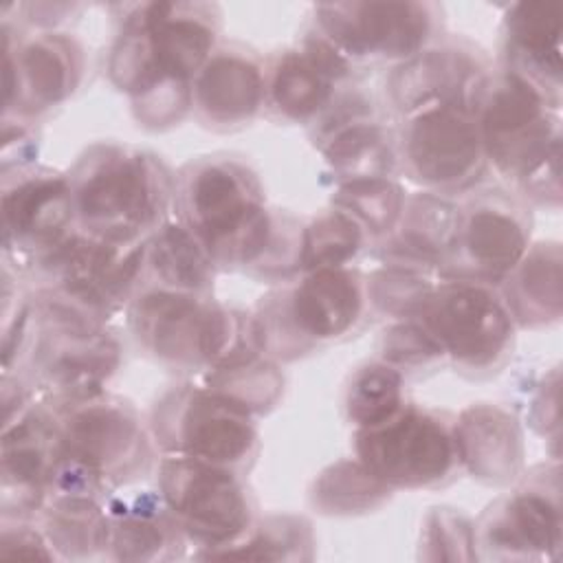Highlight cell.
Masks as SVG:
<instances>
[{"instance_id":"42","label":"cell","mask_w":563,"mask_h":563,"mask_svg":"<svg viewBox=\"0 0 563 563\" xmlns=\"http://www.w3.org/2000/svg\"><path fill=\"white\" fill-rule=\"evenodd\" d=\"M40 132L35 123L20 119H2V172L37 163Z\"/></svg>"},{"instance_id":"13","label":"cell","mask_w":563,"mask_h":563,"mask_svg":"<svg viewBox=\"0 0 563 563\" xmlns=\"http://www.w3.org/2000/svg\"><path fill=\"white\" fill-rule=\"evenodd\" d=\"M156 490L187 543L198 548L196 559L229 548L260 517L246 475L202 460L158 455Z\"/></svg>"},{"instance_id":"40","label":"cell","mask_w":563,"mask_h":563,"mask_svg":"<svg viewBox=\"0 0 563 563\" xmlns=\"http://www.w3.org/2000/svg\"><path fill=\"white\" fill-rule=\"evenodd\" d=\"M378 358L407 374H422L446 365V358L433 336L416 317L391 321L378 345Z\"/></svg>"},{"instance_id":"1","label":"cell","mask_w":563,"mask_h":563,"mask_svg":"<svg viewBox=\"0 0 563 563\" xmlns=\"http://www.w3.org/2000/svg\"><path fill=\"white\" fill-rule=\"evenodd\" d=\"M121 9L108 51L112 86L130 99L134 121L152 132L191 112V84L220 44L222 11L213 2H132Z\"/></svg>"},{"instance_id":"35","label":"cell","mask_w":563,"mask_h":563,"mask_svg":"<svg viewBox=\"0 0 563 563\" xmlns=\"http://www.w3.org/2000/svg\"><path fill=\"white\" fill-rule=\"evenodd\" d=\"M405 402V374L380 358L358 365L343 394V411L354 429L387 420Z\"/></svg>"},{"instance_id":"8","label":"cell","mask_w":563,"mask_h":563,"mask_svg":"<svg viewBox=\"0 0 563 563\" xmlns=\"http://www.w3.org/2000/svg\"><path fill=\"white\" fill-rule=\"evenodd\" d=\"M416 317L440 345L446 365L466 378H488L512 356L517 325L493 284L438 279Z\"/></svg>"},{"instance_id":"10","label":"cell","mask_w":563,"mask_h":563,"mask_svg":"<svg viewBox=\"0 0 563 563\" xmlns=\"http://www.w3.org/2000/svg\"><path fill=\"white\" fill-rule=\"evenodd\" d=\"M354 457L391 490H435L460 473L455 416L405 402L387 420L354 429Z\"/></svg>"},{"instance_id":"30","label":"cell","mask_w":563,"mask_h":563,"mask_svg":"<svg viewBox=\"0 0 563 563\" xmlns=\"http://www.w3.org/2000/svg\"><path fill=\"white\" fill-rule=\"evenodd\" d=\"M561 244H530L519 264L497 286L517 328L537 330L561 319Z\"/></svg>"},{"instance_id":"4","label":"cell","mask_w":563,"mask_h":563,"mask_svg":"<svg viewBox=\"0 0 563 563\" xmlns=\"http://www.w3.org/2000/svg\"><path fill=\"white\" fill-rule=\"evenodd\" d=\"M68 174L77 229L114 242H145L174 209L176 174L128 143L86 147Z\"/></svg>"},{"instance_id":"22","label":"cell","mask_w":563,"mask_h":563,"mask_svg":"<svg viewBox=\"0 0 563 563\" xmlns=\"http://www.w3.org/2000/svg\"><path fill=\"white\" fill-rule=\"evenodd\" d=\"M356 70L306 29L299 44L275 51L264 70V110L284 123L310 125Z\"/></svg>"},{"instance_id":"2","label":"cell","mask_w":563,"mask_h":563,"mask_svg":"<svg viewBox=\"0 0 563 563\" xmlns=\"http://www.w3.org/2000/svg\"><path fill=\"white\" fill-rule=\"evenodd\" d=\"M559 110L534 84L499 64L473 108L488 169L528 207H561Z\"/></svg>"},{"instance_id":"21","label":"cell","mask_w":563,"mask_h":563,"mask_svg":"<svg viewBox=\"0 0 563 563\" xmlns=\"http://www.w3.org/2000/svg\"><path fill=\"white\" fill-rule=\"evenodd\" d=\"M493 66L490 55L471 37L442 33L411 59L389 68L385 97L396 117L433 106L473 110Z\"/></svg>"},{"instance_id":"38","label":"cell","mask_w":563,"mask_h":563,"mask_svg":"<svg viewBox=\"0 0 563 563\" xmlns=\"http://www.w3.org/2000/svg\"><path fill=\"white\" fill-rule=\"evenodd\" d=\"M433 284L429 275L380 264L365 277L367 308L394 321L411 317Z\"/></svg>"},{"instance_id":"26","label":"cell","mask_w":563,"mask_h":563,"mask_svg":"<svg viewBox=\"0 0 563 563\" xmlns=\"http://www.w3.org/2000/svg\"><path fill=\"white\" fill-rule=\"evenodd\" d=\"M462 473L486 486H508L523 473V433L506 409L477 402L455 416Z\"/></svg>"},{"instance_id":"39","label":"cell","mask_w":563,"mask_h":563,"mask_svg":"<svg viewBox=\"0 0 563 563\" xmlns=\"http://www.w3.org/2000/svg\"><path fill=\"white\" fill-rule=\"evenodd\" d=\"M475 523L451 506H433L420 530V559L427 561H473L477 559Z\"/></svg>"},{"instance_id":"15","label":"cell","mask_w":563,"mask_h":563,"mask_svg":"<svg viewBox=\"0 0 563 563\" xmlns=\"http://www.w3.org/2000/svg\"><path fill=\"white\" fill-rule=\"evenodd\" d=\"M455 202V224L438 279L499 286L532 244V207L508 187H475Z\"/></svg>"},{"instance_id":"25","label":"cell","mask_w":563,"mask_h":563,"mask_svg":"<svg viewBox=\"0 0 563 563\" xmlns=\"http://www.w3.org/2000/svg\"><path fill=\"white\" fill-rule=\"evenodd\" d=\"M561 37V4L512 2L506 7L501 18L499 66L528 79L559 106L563 101Z\"/></svg>"},{"instance_id":"29","label":"cell","mask_w":563,"mask_h":563,"mask_svg":"<svg viewBox=\"0 0 563 563\" xmlns=\"http://www.w3.org/2000/svg\"><path fill=\"white\" fill-rule=\"evenodd\" d=\"M216 275V262L178 218L165 220L147 238L141 288L213 297Z\"/></svg>"},{"instance_id":"33","label":"cell","mask_w":563,"mask_h":563,"mask_svg":"<svg viewBox=\"0 0 563 563\" xmlns=\"http://www.w3.org/2000/svg\"><path fill=\"white\" fill-rule=\"evenodd\" d=\"M391 488L372 475L356 457L323 468L310 488V504L328 517H352L378 510L389 501Z\"/></svg>"},{"instance_id":"6","label":"cell","mask_w":563,"mask_h":563,"mask_svg":"<svg viewBox=\"0 0 563 563\" xmlns=\"http://www.w3.org/2000/svg\"><path fill=\"white\" fill-rule=\"evenodd\" d=\"M125 317L150 358L185 374H202L244 347H257L253 317L222 306L216 297L141 288Z\"/></svg>"},{"instance_id":"3","label":"cell","mask_w":563,"mask_h":563,"mask_svg":"<svg viewBox=\"0 0 563 563\" xmlns=\"http://www.w3.org/2000/svg\"><path fill=\"white\" fill-rule=\"evenodd\" d=\"M174 211L218 271L246 275L262 260L275 222L257 172L224 152L189 158L176 172Z\"/></svg>"},{"instance_id":"5","label":"cell","mask_w":563,"mask_h":563,"mask_svg":"<svg viewBox=\"0 0 563 563\" xmlns=\"http://www.w3.org/2000/svg\"><path fill=\"white\" fill-rule=\"evenodd\" d=\"M365 277L354 266L306 271L279 284L253 310L257 347L277 363L297 361L352 334L367 312Z\"/></svg>"},{"instance_id":"12","label":"cell","mask_w":563,"mask_h":563,"mask_svg":"<svg viewBox=\"0 0 563 563\" xmlns=\"http://www.w3.org/2000/svg\"><path fill=\"white\" fill-rule=\"evenodd\" d=\"M147 427L158 455L202 460L242 475L251 473L262 449L255 418L194 380L165 389Z\"/></svg>"},{"instance_id":"31","label":"cell","mask_w":563,"mask_h":563,"mask_svg":"<svg viewBox=\"0 0 563 563\" xmlns=\"http://www.w3.org/2000/svg\"><path fill=\"white\" fill-rule=\"evenodd\" d=\"M198 383L251 418L266 416L284 396L279 363L260 347H244L222 358L205 369Z\"/></svg>"},{"instance_id":"32","label":"cell","mask_w":563,"mask_h":563,"mask_svg":"<svg viewBox=\"0 0 563 563\" xmlns=\"http://www.w3.org/2000/svg\"><path fill=\"white\" fill-rule=\"evenodd\" d=\"M103 504L79 497L46 499L35 519L59 559L86 561L108 554V517Z\"/></svg>"},{"instance_id":"36","label":"cell","mask_w":563,"mask_h":563,"mask_svg":"<svg viewBox=\"0 0 563 563\" xmlns=\"http://www.w3.org/2000/svg\"><path fill=\"white\" fill-rule=\"evenodd\" d=\"M372 238L345 211L321 209L303 222V273L317 268H343L367 249Z\"/></svg>"},{"instance_id":"17","label":"cell","mask_w":563,"mask_h":563,"mask_svg":"<svg viewBox=\"0 0 563 563\" xmlns=\"http://www.w3.org/2000/svg\"><path fill=\"white\" fill-rule=\"evenodd\" d=\"M0 209L4 268L18 277H29L77 231L68 174L37 163L2 172Z\"/></svg>"},{"instance_id":"20","label":"cell","mask_w":563,"mask_h":563,"mask_svg":"<svg viewBox=\"0 0 563 563\" xmlns=\"http://www.w3.org/2000/svg\"><path fill=\"white\" fill-rule=\"evenodd\" d=\"M334 183L389 178L398 172L394 125L372 90L354 81L339 88L325 110L308 125Z\"/></svg>"},{"instance_id":"27","label":"cell","mask_w":563,"mask_h":563,"mask_svg":"<svg viewBox=\"0 0 563 563\" xmlns=\"http://www.w3.org/2000/svg\"><path fill=\"white\" fill-rule=\"evenodd\" d=\"M455 198L416 191L407 194L396 227L376 240V260L383 266L416 271L438 279V268L455 224Z\"/></svg>"},{"instance_id":"37","label":"cell","mask_w":563,"mask_h":563,"mask_svg":"<svg viewBox=\"0 0 563 563\" xmlns=\"http://www.w3.org/2000/svg\"><path fill=\"white\" fill-rule=\"evenodd\" d=\"M405 198L407 194L396 176L361 178L334 183L330 207L352 216L372 240H380L396 227L405 207Z\"/></svg>"},{"instance_id":"41","label":"cell","mask_w":563,"mask_h":563,"mask_svg":"<svg viewBox=\"0 0 563 563\" xmlns=\"http://www.w3.org/2000/svg\"><path fill=\"white\" fill-rule=\"evenodd\" d=\"M0 556L4 559H35L57 561L59 556L51 548L37 519L26 517H2L0 528Z\"/></svg>"},{"instance_id":"18","label":"cell","mask_w":563,"mask_h":563,"mask_svg":"<svg viewBox=\"0 0 563 563\" xmlns=\"http://www.w3.org/2000/svg\"><path fill=\"white\" fill-rule=\"evenodd\" d=\"M4 110L2 119L37 123L66 103L86 75L84 44L64 31H22L2 22Z\"/></svg>"},{"instance_id":"34","label":"cell","mask_w":563,"mask_h":563,"mask_svg":"<svg viewBox=\"0 0 563 563\" xmlns=\"http://www.w3.org/2000/svg\"><path fill=\"white\" fill-rule=\"evenodd\" d=\"M312 523L299 515L257 517L249 532L209 559L235 561H310L314 559Z\"/></svg>"},{"instance_id":"23","label":"cell","mask_w":563,"mask_h":563,"mask_svg":"<svg viewBox=\"0 0 563 563\" xmlns=\"http://www.w3.org/2000/svg\"><path fill=\"white\" fill-rule=\"evenodd\" d=\"M266 59L251 46L220 42L191 84V114L200 125L229 132L249 125L264 110Z\"/></svg>"},{"instance_id":"16","label":"cell","mask_w":563,"mask_h":563,"mask_svg":"<svg viewBox=\"0 0 563 563\" xmlns=\"http://www.w3.org/2000/svg\"><path fill=\"white\" fill-rule=\"evenodd\" d=\"M398 172L422 191L462 196L488 172L475 112L464 106H433L398 117L394 125Z\"/></svg>"},{"instance_id":"24","label":"cell","mask_w":563,"mask_h":563,"mask_svg":"<svg viewBox=\"0 0 563 563\" xmlns=\"http://www.w3.org/2000/svg\"><path fill=\"white\" fill-rule=\"evenodd\" d=\"M57 440L46 405L35 402L24 416L2 424L0 508L2 517L33 519L48 499V477Z\"/></svg>"},{"instance_id":"7","label":"cell","mask_w":563,"mask_h":563,"mask_svg":"<svg viewBox=\"0 0 563 563\" xmlns=\"http://www.w3.org/2000/svg\"><path fill=\"white\" fill-rule=\"evenodd\" d=\"M35 334L24 358L29 385L59 402L103 391L121 365V343L106 328L55 295L35 288Z\"/></svg>"},{"instance_id":"19","label":"cell","mask_w":563,"mask_h":563,"mask_svg":"<svg viewBox=\"0 0 563 563\" xmlns=\"http://www.w3.org/2000/svg\"><path fill=\"white\" fill-rule=\"evenodd\" d=\"M561 468L539 464L515 479L475 523L477 545L497 561H556L561 552Z\"/></svg>"},{"instance_id":"11","label":"cell","mask_w":563,"mask_h":563,"mask_svg":"<svg viewBox=\"0 0 563 563\" xmlns=\"http://www.w3.org/2000/svg\"><path fill=\"white\" fill-rule=\"evenodd\" d=\"M308 31L356 73L372 66L394 68L444 33V9L416 0L321 2L312 7Z\"/></svg>"},{"instance_id":"9","label":"cell","mask_w":563,"mask_h":563,"mask_svg":"<svg viewBox=\"0 0 563 563\" xmlns=\"http://www.w3.org/2000/svg\"><path fill=\"white\" fill-rule=\"evenodd\" d=\"M42 402L53 420L57 451L90 466L114 493L152 471L158 451L150 427L128 398L103 389L81 398Z\"/></svg>"},{"instance_id":"28","label":"cell","mask_w":563,"mask_h":563,"mask_svg":"<svg viewBox=\"0 0 563 563\" xmlns=\"http://www.w3.org/2000/svg\"><path fill=\"white\" fill-rule=\"evenodd\" d=\"M103 508L108 517L106 559L172 561L183 556L187 539L158 490H143L134 497L110 495Z\"/></svg>"},{"instance_id":"14","label":"cell","mask_w":563,"mask_h":563,"mask_svg":"<svg viewBox=\"0 0 563 563\" xmlns=\"http://www.w3.org/2000/svg\"><path fill=\"white\" fill-rule=\"evenodd\" d=\"M145 242H114L77 229L29 277L35 288L108 325L141 290Z\"/></svg>"}]
</instances>
